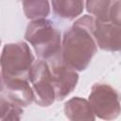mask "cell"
Segmentation results:
<instances>
[{
	"label": "cell",
	"instance_id": "obj_6",
	"mask_svg": "<svg viewBox=\"0 0 121 121\" xmlns=\"http://www.w3.org/2000/svg\"><path fill=\"white\" fill-rule=\"evenodd\" d=\"M52 75L53 84L56 91V100H63L76 88L78 81V71L70 67L61 58L60 52L46 60Z\"/></svg>",
	"mask_w": 121,
	"mask_h": 121
},
{
	"label": "cell",
	"instance_id": "obj_5",
	"mask_svg": "<svg viewBox=\"0 0 121 121\" xmlns=\"http://www.w3.org/2000/svg\"><path fill=\"white\" fill-rule=\"evenodd\" d=\"M28 80L34 93V101L41 107H48L56 100L49 64L44 60H36L30 68Z\"/></svg>",
	"mask_w": 121,
	"mask_h": 121
},
{
	"label": "cell",
	"instance_id": "obj_11",
	"mask_svg": "<svg viewBox=\"0 0 121 121\" xmlns=\"http://www.w3.org/2000/svg\"><path fill=\"white\" fill-rule=\"evenodd\" d=\"M22 3L26 17L31 21L46 18L50 13L48 0H23Z\"/></svg>",
	"mask_w": 121,
	"mask_h": 121
},
{
	"label": "cell",
	"instance_id": "obj_8",
	"mask_svg": "<svg viewBox=\"0 0 121 121\" xmlns=\"http://www.w3.org/2000/svg\"><path fill=\"white\" fill-rule=\"evenodd\" d=\"M94 34L96 44L100 49L121 53V26L96 20Z\"/></svg>",
	"mask_w": 121,
	"mask_h": 121
},
{
	"label": "cell",
	"instance_id": "obj_3",
	"mask_svg": "<svg viewBox=\"0 0 121 121\" xmlns=\"http://www.w3.org/2000/svg\"><path fill=\"white\" fill-rule=\"evenodd\" d=\"M1 78H27L35 62L34 55L26 42L6 43L1 54Z\"/></svg>",
	"mask_w": 121,
	"mask_h": 121
},
{
	"label": "cell",
	"instance_id": "obj_7",
	"mask_svg": "<svg viewBox=\"0 0 121 121\" xmlns=\"http://www.w3.org/2000/svg\"><path fill=\"white\" fill-rule=\"evenodd\" d=\"M27 78H1V95L10 101L26 107L34 101V93Z\"/></svg>",
	"mask_w": 121,
	"mask_h": 121
},
{
	"label": "cell",
	"instance_id": "obj_2",
	"mask_svg": "<svg viewBox=\"0 0 121 121\" xmlns=\"http://www.w3.org/2000/svg\"><path fill=\"white\" fill-rule=\"evenodd\" d=\"M26 41L32 45L37 56L48 60L61 50L60 31L46 18L32 20L26 26Z\"/></svg>",
	"mask_w": 121,
	"mask_h": 121
},
{
	"label": "cell",
	"instance_id": "obj_4",
	"mask_svg": "<svg viewBox=\"0 0 121 121\" xmlns=\"http://www.w3.org/2000/svg\"><path fill=\"white\" fill-rule=\"evenodd\" d=\"M88 100L95 115L103 120H113L121 113V95L107 83H95Z\"/></svg>",
	"mask_w": 121,
	"mask_h": 121
},
{
	"label": "cell",
	"instance_id": "obj_14",
	"mask_svg": "<svg viewBox=\"0 0 121 121\" xmlns=\"http://www.w3.org/2000/svg\"><path fill=\"white\" fill-rule=\"evenodd\" d=\"M109 22L117 26H121V0H114L110 11Z\"/></svg>",
	"mask_w": 121,
	"mask_h": 121
},
{
	"label": "cell",
	"instance_id": "obj_9",
	"mask_svg": "<svg viewBox=\"0 0 121 121\" xmlns=\"http://www.w3.org/2000/svg\"><path fill=\"white\" fill-rule=\"evenodd\" d=\"M64 113L71 121H94L96 118L89 100L78 96L72 97L64 103Z\"/></svg>",
	"mask_w": 121,
	"mask_h": 121
},
{
	"label": "cell",
	"instance_id": "obj_15",
	"mask_svg": "<svg viewBox=\"0 0 121 121\" xmlns=\"http://www.w3.org/2000/svg\"><path fill=\"white\" fill-rule=\"evenodd\" d=\"M21 1H23V0H21Z\"/></svg>",
	"mask_w": 121,
	"mask_h": 121
},
{
	"label": "cell",
	"instance_id": "obj_12",
	"mask_svg": "<svg viewBox=\"0 0 121 121\" xmlns=\"http://www.w3.org/2000/svg\"><path fill=\"white\" fill-rule=\"evenodd\" d=\"M114 0H86V10L96 20L110 21V11Z\"/></svg>",
	"mask_w": 121,
	"mask_h": 121
},
{
	"label": "cell",
	"instance_id": "obj_10",
	"mask_svg": "<svg viewBox=\"0 0 121 121\" xmlns=\"http://www.w3.org/2000/svg\"><path fill=\"white\" fill-rule=\"evenodd\" d=\"M51 5L58 17L68 20L76 19L84 9V0H51Z\"/></svg>",
	"mask_w": 121,
	"mask_h": 121
},
{
	"label": "cell",
	"instance_id": "obj_1",
	"mask_svg": "<svg viewBox=\"0 0 121 121\" xmlns=\"http://www.w3.org/2000/svg\"><path fill=\"white\" fill-rule=\"evenodd\" d=\"M96 19L92 15L78 18L63 34L61 58L76 71L85 70L97 51L95 39Z\"/></svg>",
	"mask_w": 121,
	"mask_h": 121
},
{
	"label": "cell",
	"instance_id": "obj_13",
	"mask_svg": "<svg viewBox=\"0 0 121 121\" xmlns=\"http://www.w3.org/2000/svg\"><path fill=\"white\" fill-rule=\"evenodd\" d=\"M24 113L22 106L10 101L4 95H0V120H20Z\"/></svg>",
	"mask_w": 121,
	"mask_h": 121
}]
</instances>
